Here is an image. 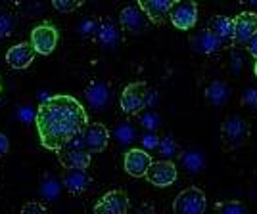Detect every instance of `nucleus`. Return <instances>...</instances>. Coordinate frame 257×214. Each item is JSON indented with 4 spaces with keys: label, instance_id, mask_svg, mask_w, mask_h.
I'll list each match as a JSON object with an SVG mask.
<instances>
[{
    "label": "nucleus",
    "instance_id": "nucleus-1",
    "mask_svg": "<svg viewBox=\"0 0 257 214\" xmlns=\"http://www.w3.org/2000/svg\"><path fill=\"white\" fill-rule=\"evenodd\" d=\"M35 124L39 138L46 150L58 151L83 134L88 115L73 96H52L37 109Z\"/></svg>",
    "mask_w": 257,
    "mask_h": 214
},
{
    "label": "nucleus",
    "instance_id": "nucleus-2",
    "mask_svg": "<svg viewBox=\"0 0 257 214\" xmlns=\"http://www.w3.org/2000/svg\"><path fill=\"white\" fill-rule=\"evenodd\" d=\"M148 86L146 82H131L121 92V109L127 115H139L144 107L148 106Z\"/></svg>",
    "mask_w": 257,
    "mask_h": 214
},
{
    "label": "nucleus",
    "instance_id": "nucleus-3",
    "mask_svg": "<svg viewBox=\"0 0 257 214\" xmlns=\"http://www.w3.org/2000/svg\"><path fill=\"white\" fill-rule=\"evenodd\" d=\"M221 134H223V142L228 150H236L246 142L247 134H249V126H247L246 118L240 117L238 113H232L225 118L223 126H221Z\"/></svg>",
    "mask_w": 257,
    "mask_h": 214
},
{
    "label": "nucleus",
    "instance_id": "nucleus-4",
    "mask_svg": "<svg viewBox=\"0 0 257 214\" xmlns=\"http://www.w3.org/2000/svg\"><path fill=\"white\" fill-rule=\"evenodd\" d=\"M205 195L198 188H186L177 195L173 210L177 214H202L205 210Z\"/></svg>",
    "mask_w": 257,
    "mask_h": 214
},
{
    "label": "nucleus",
    "instance_id": "nucleus-5",
    "mask_svg": "<svg viewBox=\"0 0 257 214\" xmlns=\"http://www.w3.org/2000/svg\"><path fill=\"white\" fill-rule=\"evenodd\" d=\"M171 23L181 29V31H188L198 23V4L196 0H177L175 6L169 12Z\"/></svg>",
    "mask_w": 257,
    "mask_h": 214
},
{
    "label": "nucleus",
    "instance_id": "nucleus-6",
    "mask_svg": "<svg viewBox=\"0 0 257 214\" xmlns=\"http://www.w3.org/2000/svg\"><path fill=\"white\" fill-rule=\"evenodd\" d=\"M31 44L37 54L50 56L58 46V31L50 23H41L31 31Z\"/></svg>",
    "mask_w": 257,
    "mask_h": 214
},
{
    "label": "nucleus",
    "instance_id": "nucleus-7",
    "mask_svg": "<svg viewBox=\"0 0 257 214\" xmlns=\"http://www.w3.org/2000/svg\"><path fill=\"white\" fill-rule=\"evenodd\" d=\"M81 140H83L85 150H88L90 153H100L109 144V130L100 122H88L81 134Z\"/></svg>",
    "mask_w": 257,
    "mask_h": 214
},
{
    "label": "nucleus",
    "instance_id": "nucleus-8",
    "mask_svg": "<svg viewBox=\"0 0 257 214\" xmlns=\"http://www.w3.org/2000/svg\"><path fill=\"white\" fill-rule=\"evenodd\" d=\"M146 180L156 186V188H167L175 184L177 180V166L171 160H156L152 162L148 172H146Z\"/></svg>",
    "mask_w": 257,
    "mask_h": 214
},
{
    "label": "nucleus",
    "instance_id": "nucleus-9",
    "mask_svg": "<svg viewBox=\"0 0 257 214\" xmlns=\"http://www.w3.org/2000/svg\"><path fill=\"white\" fill-rule=\"evenodd\" d=\"M58 159L64 168H88L90 164V151L67 144L65 148L58 150Z\"/></svg>",
    "mask_w": 257,
    "mask_h": 214
},
{
    "label": "nucleus",
    "instance_id": "nucleus-10",
    "mask_svg": "<svg viewBox=\"0 0 257 214\" xmlns=\"http://www.w3.org/2000/svg\"><path fill=\"white\" fill-rule=\"evenodd\" d=\"M128 210V197L123 190H113L107 192L96 204H94V212L100 214H123Z\"/></svg>",
    "mask_w": 257,
    "mask_h": 214
},
{
    "label": "nucleus",
    "instance_id": "nucleus-11",
    "mask_svg": "<svg viewBox=\"0 0 257 214\" xmlns=\"http://www.w3.org/2000/svg\"><path fill=\"white\" fill-rule=\"evenodd\" d=\"M62 182H64L65 190L71 193V195H83V193H86L92 188L94 180L86 172V168H67L64 172Z\"/></svg>",
    "mask_w": 257,
    "mask_h": 214
},
{
    "label": "nucleus",
    "instance_id": "nucleus-12",
    "mask_svg": "<svg viewBox=\"0 0 257 214\" xmlns=\"http://www.w3.org/2000/svg\"><path fill=\"white\" fill-rule=\"evenodd\" d=\"M257 32V16L253 12H242L234 18V44H246Z\"/></svg>",
    "mask_w": 257,
    "mask_h": 214
},
{
    "label": "nucleus",
    "instance_id": "nucleus-13",
    "mask_svg": "<svg viewBox=\"0 0 257 214\" xmlns=\"http://www.w3.org/2000/svg\"><path fill=\"white\" fill-rule=\"evenodd\" d=\"M152 162L154 160H152L148 151L128 150L127 155H125V170H127V174L135 176V178H142V176H146Z\"/></svg>",
    "mask_w": 257,
    "mask_h": 214
},
{
    "label": "nucleus",
    "instance_id": "nucleus-14",
    "mask_svg": "<svg viewBox=\"0 0 257 214\" xmlns=\"http://www.w3.org/2000/svg\"><path fill=\"white\" fill-rule=\"evenodd\" d=\"M35 46L31 42H20L14 44L10 50L6 52V64L14 67V69H25L33 64L35 60Z\"/></svg>",
    "mask_w": 257,
    "mask_h": 214
},
{
    "label": "nucleus",
    "instance_id": "nucleus-15",
    "mask_svg": "<svg viewBox=\"0 0 257 214\" xmlns=\"http://www.w3.org/2000/svg\"><path fill=\"white\" fill-rule=\"evenodd\" d=\"M146 20H148V16L142 12L140 6H127V8H123L121 14H119L121 27L127 32H133V34H139V32L144 31Z\"/></svg>",
    "mask_w": 257,
    "mask_h": 214
},
{
    "label": "nucleus",
    "instance_id": "nucleus-16",
    "mask_svg": "<svg viewBox=\"0 0 257 214\" xmlns=\"http://www.w3.org/2000/svg\"><path fill=\"white\" fill-rule=\"evenodd\" d=\"M175 2L177 0H139V6L148 16V20L152 23L160 25L169 16V12L175 6Z\"/></svg>",
    "mask_w": 257,
    "mask_h": 214
},
{
    "label": "nucleus",
    "instance_id": "nucleus-17",
    "mask_svg": "<svg viewBox=\"0 0 257 214\" xmlns=\"http://www.w3.org/2000/svg\"><path fill=\"white\" fill-rule=\"evenodd\" d=\"M85 96L86 102L94 107L96 111L98 109H104L106 104L109 102V86L106 82H102V80H92L90 84L86 86Z\"/></svg>",
    "mask_w": 257,
    "mask_h": 214
},
{
    "label": "nucleus",
    "instance_id": "nucleus-18",
    "mask_svg": "<svg viewBox=\"0 0 257 214\" xmlns=\"http://www.w3.org/2000/svg\"><path fill=\"white\" fill-rule=\"evenodd\" d=\"M209 29H211L223 42L234 40V20H230V18H226V16H215V18H211Z\"/></svg>",
    "mask_w": 257,
    "mask_h": 214
},
{
    "label": "nucleus",
    "instance_id": "nucleus-19",
    "mask_svg": "<svg viewBox=\"0 0 257 214\" xmlns=\"http://www.w3.org/2000/svg\"><path fill=\"white\" fill-rule=\"evenodd\" d=\"M221 44H223V40H221V38L211 31V29H204V31L194 38V46H196V50H200V52H204V54L217 52V50L221 48Z\"/></svg>",
    "mask_w": 257,
    "mask_h": 214
},
{
    "label": "nucleus",
    "instance_id": "nucleus-20",
    "mask_svg": "<svg viewBox=\"0 0 257 214\" xmlns=\"http://www.w3.org/2000/svg\"><path fill=\"white\" fill-rule=\"evenodd\" d=\"M96 40L104 46H113L119 40V29L111 20H104L98 25Z\"/></svg>",
    "mask_w": 257,
    "mask_h": 214
},
{
    "label": "nucleus",
    "instance_id": "nucleus-21",
    "mask_svg": "<svg viewBox=\"0 0 257 214\" xmlns=\"http://www.w3.org/2000/svg\"><path fill=\"white\" fill-rule=\"evenodd\" d=\"M230 88L225 84V82H213V84L207 86V98L213 102V104H223V102H226L228 100V96H230V92H228Z\"/></svg>",
    "mask_w": 257,
    "mask_h": 214
},
{
    "label": "nucleus",
    "instance_id": "nucleus-22",
    "mask_svg": "<svg viewBox=\"0 0 257 214\" xmlns=\"http://www.w3.org/2000/svg\"><path fill=\"white\" fill-rule=\"evenodd\" d=\"M182 164L186 166L188 172H200L204 160L200 157V153H196V151H186V153L182 155Z\"/></svg>",
    "mask_w": 257,
    "mask_h": 214
},
{
    "label": "nucleus",
    "instance_id": "nucleus-23",
    "mask_svg": "<svg viewBox=\"0 0 257 214\" xmlns=\"http://www.w3.org/2000/svg\"><path fill=\"white\" fill-rule=\"evenodd\" d=\"M86 0H52V6L60 14H71L77 8H81Z\"/></svg>",
    "mask_w": 257,
    "mask_h": 214
},
{
    "label": "nucleus",
    "instance_id": "nucleus-24",
    "mask_svg": "<svg viewBox=\"0 0 257 214\" xmlns=\"http://www.w3.org/2000/svg\"><path fill=\"white\" fill-rule=\"evenodd\" d=\"M14 31V18L6 12H0V38L10 36Z\"/></svg>",
    "mask_w": 257,
    "mask_h": 214
},
{
    "label": "nucleus",
    "instance_id": "nucleus-25",
    "mask_svg": "<svg viewBox=\"0 0 257 214\" xmlns=\"http://www.w3.org/2000/svg\"><path fill=\"white\" fill-rule=\"evenodd\" d=\"M43 193L48 197V199L58 197V182H56V178H54V176H50V174H44Z\"/></svg>",
    "mask_w": 257,
    "mask_h": 214
},
{
    "label": "nucleus",
    "instance_id": "nucleus-26",
    "mask_svg": "<svg viewBox=\"0 0 257 214\" xmlns=\"http://www.w3.org/2000/svg\"><path fill=\"white\" fill-rule=\"evenodd\" d=\"M140 122H142V126H146L148 130H156L160 126V115L156 113V111H146L142 117H140Z\"/></svg>",
    "mask_w": 257,
    "mask_h": 214
},
{
    "label": "nucleus",
    "instance_id": "nucleus-27",
    "mask_svg": "<svg viewBox=\"0 0 257 214\" xmlns=\"http://www.w3.org/2000/svg\"><path fill=\"white\" fill-rule=\"evenodd\" d=\"M217 210H221V212L225 214H244L246 212V206H242L236 201H230V203H219L217 204Z\"/></svg>",
    "mask_w": 257,
    "mask_h": 214
},
{
    "label": "nucleus",
    "instance_id": "nucleus-28",
    "mask_svg": "<svg viewBox=\"0 0 257 214\" xmlns=\"http://www.w3.org/2000/svg\"><path fill=\"white\" fill-rule=\"evenodd\" d=\"M115 136L119 138L121 144H128V142H133V140H135V130L131 128L128 124H121V126L115 130Z\"/></svg>",
    "mask_w": 257,
    "mask_h": 214
},
{
    "label": "nucleus",
    "instance_id": "nucleus-29",
    "mask_svg": "<svg viewBox=\"0 0 257 214\" xmlns=\"http://www.w3.org/2000/svg\"><path fill=\"white\" fill-rule=\"evenodd\" d=\"M160 150H161V155L171 157V155H175V151H177V146H175V142L171 138H165L163 142H160Z\"/></svg>",
    "mask_w": 257,
    "mask_h": 214
},
{
    "label": "nucleus",
    "instance_id": "nucleus-30",
    "mask_svg": "<svg viewBox=\"0 0 257 214\" xmlns=\"http://www.w3.org/2000/svg\"><path fill=\"white\" fill-rule=\"evenodd\" d=\"M44 210H46L44 204L37 203V201H31V203H27L22 208V214H37V212H44Z\"/></svg>",
    "mask_w": 257,
    "mask_h": 214
},
{
    "label": "nucleus",
    "instance_id": "nucleus-31",
    "mask_svg": "<svg viewBox=\"0 0 257 214\" xmlns=\"http://www.w3.org/2000/svg\"><path fill=\"white\" fill-rule=\"evenodd\" d=\"M142 144H144V148H148V150H152V148H160V138H156L154 134H148V136L142 138Z\"/></svg>",
    "mask_w": 257,
    "mask_h": 214
},
{
    "label": "nucleus",
    "instance_id": "nucleus-32",
    "mask_svg": "<svg viewBox=\"0 0 257 214\" xmlns=\"http://www.w3.org/2000/svg\"><path fill=\"white\" fill-rule=\"evenodd\" d=\"M8 150H10V140H8L6 134L0 132V157H4L8 153Z\"/></svg>",
    "mask_w": 257,
    "mask_h": 214
},
{
    "label": "nucleus",
    "instance_id": "nucleus-33",
    "mask_svg": "<svg viewBox=\"0 0 257 214\" xmlns=\"http://www.w3.org/2000/svg\"><path fill=\"white\" fill-rule=\"evenodd\" d=\"M246 46H247V52L251 54V56H253V58L257 60V32L253 34V36H251V38H249V40H247Z\"/></svg>",
    "mask_w": 257,
    "mask_h": 214
},
{
    "label": "nucleus",
    "instance_id": "nucleus-34",
    "mask_svg": "<svg viewBox=\"0 0 257 214\" xmlns=\"http://www.w3.org/2000/svg\"><path fill=\"white\" fill-rule=\"evenodd\" d=\"M247 2H249V4L253 6V8H257V0H247Z\"/></svg>",
    "mask_w": 257,
    "mask_h": 214
},
{
    "label": "nucleus",
    "instance_id": "nucleus-35",
    "mask_svg": "<svg viewBox=\"0 0 257 214\" xmlns=\"http://www.w3.org/2000/svg\"><path fill=\"white\" fill-rule=\"evenodd\" d=\"M253 71H255V76H257V62H255V67H253Z\"/></svg>",
    "mask_w": 257,
    "mask_h": 214
},
{
    "label": "nucleus",
    "instance_id": "nucleus-36",
    "mask_svg": "<svg viewBox=\"0 0 257 214\" xmlns=\"http://www.w3.org/2000/svg\"><path fill=\"white\" fill-rule=\"evenodd\" d=\"M0 90H2V78H0Z\"/></svg>",
    "mask_w": 257,
    "mask_h": 214
}]
</instances>
